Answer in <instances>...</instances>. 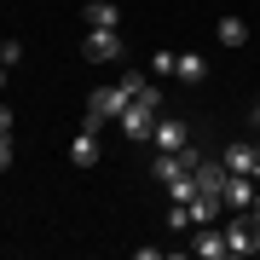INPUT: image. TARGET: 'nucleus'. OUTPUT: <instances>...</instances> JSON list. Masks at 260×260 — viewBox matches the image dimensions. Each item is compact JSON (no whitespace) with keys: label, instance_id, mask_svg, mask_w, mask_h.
<instances>
[{"label":"nucleus","instance_id":"nucleus-1","mask_svg":"<svg viewBox=\"0 0 260 260\" xmlns=\"http://www.w3.org/2000/svg\"><path fill=\"white\" fill-rule=\"evenodd\" d=\"M127 93H121V87H93V93H87V121H81V127L87 133H99L104 127V121H121V110H127Z\"/></svg>","mask_w":260,"mask_h":260},{"label":"nucleus","instance_id":"nucleus-2","mask_svg":"<svg viewBox=\"0 0 260 260\" xmlns=\"http://www.w3.org/2000/svg\"><path fill=\"white\" fill-rule=\"evenodd\" d=\"M156 116H162V110H150V104L133 99L127 110H121V133H127L133 145H145V139H150V127H156Z\"/></svg>","mask_w":260,"mask_h":260},{"label":"nucleus","instance_id":"nucleus-3","mask_svg":"<svg viewBox=\"0 0 260 260\" xmlns=\"http://www.w3.org/2000/svg\"><path fill=\"white\" fill-rule=\"evenodd\" d=\"M87 58H93V64L127 58V47H121V29H87Z\"/></svg>","mask_w":260,"mask_h":260},{"label":"nucleus","instance_id":"nucleus-4","mask_svg":"<svg viewBox=\"0 0 260 260\" xmlns=\"http://www.w3.org/2000/svg\"><path fill=\"white\" fill-rule=\"evenodd\" d=\"M225 254H260V232L249 214H237L232 225H225Z\"/></svg>","mask_w":260,"mask_h":260},{"label":"nucleus","instance_id":"nucleus-5","mask_svg":"<svg viewBox=\"0 0 260 260\" xmlns=\"http://www.w3.org/2000/svg\"><path fill=\"white\" fill-rule=\"evenodd\" d=\"M191 179H197V191H203V197H225V179H232V174H225V162L197 156V162H191Z\"/></svg>","mask_w":260,"mask_h":260},{"label":"nucleus","instance_id":"nucleus-6","mask_svg":"<svg viewBox=\"0 0 260 260\" xmlns=\"http://www.w3.org/2000/svg\"><path fill=\"white\" fill-rule=\"evenodd\" d=\"M150 145H156V150H185V145H191V127H185V121H174V116H156Z\"/></svg>","mask_w":260,"mask_h":260},{"label":"nucleus","instance_id":"nucleus-7","mask_svg":"<svg viewBox=\"0 0 260 260\" xmlns=\"http://www.w3.org/2000/svg\"><path fill=\"white\" fill-rule=\"evenodd\" d=\"M254 197H260V185H254L249 174H232V179H225V208L249 214V208H254Z\"/></svg>","mask_w":260,"mask_h":260},{"label":"nucleus","instance_id":"nucleus-8","mask_svg":"<svg viewBox=\"0 0 260 260\" xmlns=\"http://www.w3.org/2000/svg\"><path fill=\"white\" fill-rule=\"evenodd\" d=\"M174 81H185V87H203V81H208V58H203V52H179V64H174Z\"/></svg>","mask_w":260,"mask_h":260},{"label":"nucleus","instance_id":"nucleus-9","mask_svg":"<svg viewBox=\"0 0 260 260\" xmlns=\"http://www.w3.org/2000/svg\"><path fill=\"white\" fill-rule=\"evenodd\" d=\"M191 254H197V260H225V232H214V225H197Z\"/></svg>","mask_w":260,"mask_h":260},{"label":"nucleus","instance_id":"nucleus-10","mask_svg":"<svg viewBox=\"0 0 260 260\" xmlns=\"http://www.w3.org/2000/svg\"><path fill=\"white\" fill-rule=\"evenodd\" d=\"M70 162H75V168H93V162H99V133H87V127L75 133V145H70Z\"/></svg>","mask_w":260,"mask_h":260},{"label":"nucleus","instance_id":"nucleus-11","mask_svg":"<svg viewBox=\"0 0 260 260\" xmlns=\"http://www.w3.org/2000/svg\"><path fill=\"white\" fill-rule=\"evenodd\" d=\"M87 29H121V12L110 0H87Z\"/></svg>","mask_w":260,"mask_h":260},{"label":"nucleus","instance_id":"nucleus-12","mask_svg":"<svg viewBox=\"0 0 260 260\" xmlns=\"http://www.w3.org/2000/svg\"><path fill=\"white\" fill-rule=\"evenodd\" d=\"M220 162H225V174H254V162H260V156H254V145H225V156H220Z\"/></svg>","mask_w":260,"mask_h":260},{"label":"nucleus","instance_id":"nucleus-13","mask_svg":"<svg viewBox=\"0 0 260 260\" xmlns=\"http://www.w3.org/2000/svg\"><path fill=\"white\" fill-rule=\"evenodd\" d=\"M197 197H203V191H197L191 168H185V174H179V179H168V203H197Z\"/></svg>","mask_w":260,"mask_h":260},{"label":"nucleus","instance_id":"nucleus-14","mask_svg":"<svg viewBox=\"0 0 260 260\" xmlns=\"http://www.w3.org/2000/svg\"><path fill=\"white\" fill-rule=\"evenodd\" d=\"M150 174H156L162 185H168V179H179V174H185V162H179V150H162V156L150 162Z\"/></svg>","mask_w":260,"mask_h":260},{"label":"nucleus","instance_id":"nucleus-15","mask_svg":"<svg viewBox=\"0 0 260 260\" xmlns=\"http://www.w3.org/2000/svg\"><path fill=\"white\" fill-rule=\"evenodd\" d=\"M220 208H225V197H197V203H191V225H214Z\"/></svg>","mask_w":260,"mask_h":260},{"label":"nucleus","instance_id":"nucleus-16","mask_svg":"<svg viewBox=\"0 0 260 260\" xmlns=\"http://www.w3.org/2000/svg\"><path fill=\"white\" fill-rule=\"evenodd\" d=\"M249 41V23L243 18H220V47H243Z\"/></svg>","mask_w":260,"mask_h":260},{"label":"nucleus","instance_id":"nucleus-17","mask_svg":"<svg viewBox=\"0 0 260 260\" xmlns=\"http://www.w3.org/2000/svg\"><path fill=\"white\" fill-rule=\"evenodd\" d=\"M116 87H121L127 99H139L145 87H150V75H145V70H121V81H116Z\"/></svg>","mask_w":260,"mask_h":260},{"label":"nucleus","instance_id":"nucleus-18","mask_svg":"<svg viewBox=\"0 0 260 260\" xmlns=\"http://www.w3.org/2000/svg\"><path fill=\"white\" fill-rule=\"evenodd\" d=\"M174 64H179V52H156V58H150V81H168Z\"/></svg>","mask_w":260,"mask_h":260},{"label":"nucleus","instance_id":"nucleus-19","mask_svg":"<svg viewBox=\"0 0 260 260\" xmlns=\"http://www.w3.org/2000/svg\"><path fill=\"white\" fill-rule=\"evenodd\" d=\"M0 64H6V70L23 64V47H18V41H6V47H0Z\"/></svg>","mask_w":260,"mask_h":260},{"label":"nucleus","instance_id":"nucleus-20","mask_svg":"<svg viewBox=\"0 0 260 260\" xmlns=\"http://www.w3.org/2000/svg\"><path fill=\"white\" fill-rule=\"evenodd\" d=\"M12 168V133H0V174Z\"/></svg>","mask_w":260,"mask_h":260},{"label":"nucleus","instance_id":"nucleus-21","mask_svg":"<svg viewBox=\"0 0 260 260\" xmlns=\"http://www.w3.org/2000/svg\"><path fill=\"white\" fill-rule=\"evenodd\" d=\"M249 220H254V232H260V197H254V208H249Z\"/></svg>","mask_w":260,"mask_h":260},{"label":"nucleus","instance_id":"nucleus-22","mask_svg":"<svg viewBox=\"0 0 260 260\" xmlns=\"http://www.w3.org/2000/svg\"><path fill=\"white\" fill-rule=\"evenodd\" d=\"M249 179H254V185H260V162H254V174H249Z\"/></svg>","mask_w":260,"mask_h":260},{"label":"nucleus","instance_id":"nucleus-23","mask_svg":"<svg viewBox=\"0 0 260 260\" xmlns=\"http://www.w3.org/2000/svg\"><path fill=\"white\" fill-rule=\"evenodd\" d=\"M0 87H6V64H0Z\"/></svg>","mask_w":260,"mask_h":260},{"label":"nucleus","instance_id":"nucleus-24","mask_svg":"<svg viewBox=\"0 0 260 260\" xmlns=\"http://www.w3.org/2000/svg\"><path fill=\"white\" fill-rule=\"evenodd\" d=\"M254 127H260V110H254Z\"/></svg>","mask_w":260,"mask_h":260},{"label":"nucleus","instance_id":"nucleus-25","mask_svg":"<svg viewBox=\"0 0 260 260\" xmlns=\"http://www.w3.org/2000/svg\"><path fill=\"white\" fill-rule=\"evenodd\" d=\"M0 47H6V41H0Z\"/></svg>","mask_w":260,"mask_h":260},{"label":"nucleus","instance_id":"nucleus-26","mask_svg":"<svg viewBox=\"0 0 260 260\" xmlns=\"http://www.w3.org/2000/svg\"><path fill=\"white\" fill-rule=\"evenodd\" d=\"M254 110H260V104H254Z\"/></svg>","mask_w":260,"mask_h":260}]
</instances>
